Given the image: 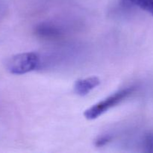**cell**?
I'll list each match as a JSON object with an SVG mask.
<instances>
[{"label":"cell","instance_id":"3957f363","mask_svg":"<svg viewBox=\"0 0 153 153\" xmlns=\"http://www.w3.org/2000/svg\"><path fill=\"white\" fill-rule=\"evenodd\" d=\"M100 80L97 76H91L86 79H78L74 84V92L77 95L84 97L89 94L92 90L99 86Z\"/></svg>","mask_w":153,"mask_h":153},{"label":"cell","instance_id":"277c9868","mask_svg":"<svg viewBox=\"0 0 153 153\" xmlns=\"http://www.w3.org/2000/svg\"><path fill=\"white\" fill-rule=\"evenodd\" d=\"M35 32L40 37L43 39H55L60 37L61 31L58 27L49 23H42L37 26Z\"/></svg>","mask_w":153,"mask_h":153},{"label":"cell","instance_id":"8992f818","mask_svg":"<svg viewBox=\"0 0 153 153\" xmlns=\"http://www.w3.org/2000/svg\"><path fill=\"white\" fill-rule=\"evenodd\" d=\"M143 148L147 152H153V132H148L143 137Z\"/></svg>","mask_w":153,"mask_h":153},{"label":"cell","instance_id":"52a82bcc","mask_svg":"<svg viewBox=\"0 0 153 153\" xmlns=\"http://www.w3.org/2000/svg\"><path fill=\"white\" fill-rule=\"evenodd\" d=\"M111 137L109 135H105V136H102L100 137L99 138H97L95 141V145L98 147L100 146H103L105 144H107L109 141H111Z\"/></svg>","mask_w":153,"mask_h":153},{"label":"cell","instance_id":"5b68a950","mask_svg":"<svg viewBox=\"0 0 153 153\" xmlns=\"http://www.w3.org/2000/svg\"><path fill=\"white\" fill-rule=\"evenodd\" d=\"M131 4L149 12L153 16V0H127Z\"/></svg>","mask_w":153,"mask_h":153},{"label":"cell","instance_id":"6da1fadb","mask_svg":"<svg viewBox=\"0 0 153 153\" xmlns=\"http://www.w3.org/2000/svg\"><path fill=\"white\" fill-rule=\"evenodd\" d=\"M134 90L135 88L134 87H129L118 91L117 92L114 93L105 100L99 102L98 103L87 109L84 113V116L89 120L97 119L102 114L108 111L109 109L112 108L117 105L120 104L124 100L128 98L134 92Z\"/></svg>","mask_w":153,"mask_h":153},{"label":"cell","instance_id":"7a4b0ae2","mask_svg":"<svg viewBox=\"0 0 153 153\" xmlns=\"http://www.w3.org/2000/svg\"><path fill=\"white\" fill-rule=\"evenodd\" d=\"M40 56L35 52H23L10 57L6 61V69L13 75H23L34 71L40 65Z\"/></svg>","mask_w":153,"mask_h":153}]
</instances>
